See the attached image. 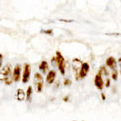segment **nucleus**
<instances>
[{
  "label": "nucleus",
  "instance_id": "nucleus-1",
  "mask_svg": "<svg viewBox=\"0 0 121 121\" xmlns=\"http://www.w3.org/2000/svg\"><path fill=\"white\" fill-rule=\"evenodd\" d=\"M10 65H6L4 66L1 69V73H0V79L2 81L5 82L6 85H10L12 83V80L10 77Z\"/></svg>",
  "mask_w": 121,
  "mask_h": 121
},
{
  "label": "nucleus",
  "instance_id": "nucleus-2",
  "mask_svg": "<svg viewBox=\"0 0 121 121\" xmlns=\"http://www.w3.org/2000/svg\"><path fill=\"white\" fill-rule=\"evenodd\" d=\"M55 60L57 63V66H58V69H59L60 73H61L62 75L65 74V58L62 56L61 53L60 51H57L56 52V57H55Z\"/></svg>",
  "mask_w": 121,
  "mask_h": 121
},
{
  "label": "nucleus",
  "instance_id": "nucleus-3",
  "mask_svg": "<svg viewBox=\"0 0 121 121\" xmlns=\"http://www.w3.org/2000/svg\"><path fill=\"white\" fill-rule=\"evenodd\" d=\"M43 77L39 73H36L34 74V85L36 87V91L38 92H41L43 88Z\"/></svg>",
  "mask_w": 121,
  "mask_h": 121
},
{
  "label": "nucleus",
  "instance_id": "nucleus-4",
  "mask_svg": "<svg viewBox=\"0 0 121 121\" xmlns=\"http://www.w3.org/2000/svg\"><path fill=\"white\" fill-rule=\"evenodd\" d=\"M30 65L29 64L25 63L24 68H23L22 77V83H27L30 80Z\"/></svg>",
  "mask_w": 121,
  "mask_h": 121
},
{
  "label": "nucleus",
  "instance_id": "nucleus-5",
  "mask_svg": "<svg viewBox=\"0 0 121 121\" xmlns=\"http://www.w3.org/2000/svg\"><path fill=\"white\" fill-rule=\"evenodd\" d=\"M89 69H90V66L87 62H84L82 63V65L81 67L79 70V73H78V77L79 78H85V77L87 76L88 73L89 72Z\"/></svg>",
  "mask_w": 121,
  "mask_h": 121
},
{
  "label": "nucleus",
  "instance_id": "nucleus-6",
  "mask_svg": "<svg viewBox=\"0 0 121 121\" xmlns=\"http://www.w3.org/2000/svg\"><path fill=\"white\" fill-rule=\"evenodd\" d=\"M94 84L96 85V87L98 88L99 90H102L104 88V81L102 78V75H101V71L100 70L99 73L95 76V78H94Z\"/></svg>",
  "mask_w": 121,
  "mask_h": 121
},
{
  "label": "nucleus",
  "instance_id": "nucleus-7",
  "mask_svg": "<svg viewBox=\"0 0 121 121\" xmlns=\"http://www.w3.org/2000/svg\"><path fill=\"white\" fill-rule=\"evenodd\" d=\"M21 72L22 69L20 65H16L14 68V71H13V77H12L13 81L15 82L19 81V80L21 78Z\"/></svg>",
  "mask_w": 121,
  "mask_h": 121
},
{
  "label": "nucleus",
  "instance_id": "nucleus-8",
  "mask_svg": "<svg viewBox=\"0 0 121 121\" xmlns=\"http://www.w3.org/2000/svg\"><path fill=\"white\" fill-rule=\"evenodd\" d=\"M56 78V72L54 70H50L46 75V81L49 84H53Z\"/></svg>",
  "mask_w": 121,
  "mask_h": 121
},
{
  "label": "nucleus",
  "instance_id": "nucleus-9",
  "mask_svg": "<svg viewBox=\"0 0 121 121\" xmlns=\"http://www.w3.org/2000/svg\"><path fill=\"white\" fill-rule=\"evenodd\" d=\"M15 96H16L17 100H18V101H20V102H22V101H23L25 100L26 94L25 93V92L22 89V88H18V89L16 91V94H15Z\"/></svg>",
  "mask_w": 121,
  "mask_h": 121
},
{
  "label": "nucleus",
  "instance_id": "nucleus-10",
  "mask_svg": "<svg viewBox=\"0 0 121 121\" xmlns=\"http://www.w3.org/2000/svg\"><path fill=\"white\" fill-rule=\"evenodd\" d=\"M116 59L114 58L113 57H109L106 59V61H105V64L107 66H108L109 68H113L114 66H116Z\"/></svg>",
  "mask_w": 121,
  "mask_h": 121
},
{
  "label": "nucleus",
  "instance_id": "nucleus-11",
  "mask_svg": "<svg viewBox=\"0 0 121 121\" xmlns=\"http://www.w3.org/2000/svg\"><path fill=\"white\" fill-rule=\"evenodd\" d=\"M48 68H49V65H48V63H47L46 60H42V61L40 63L39 66H38V69L44 73L47 72Z\"/></svg>",
  "mask_w": 121,
  "mask_h": 121
},
{
  "label": "nucleus",
  "instance_id": "nucleus-12",
  "mask_svg": "<svg viewBox=\"0 0 121 121\" xmlns=\"http://www.w3.org/2000/svg\"><path fill=\"white\" fill-rule=\"evenodd\" d=\"M32 92H33V89H32V87L31 86H29L27 88V90H26V100L28 101H30V99H31V96H32Z\"/></svg>",
  "mask_w": 121,
  "mask_h": 121
},
{
  "label": "nucleus",
  "instance_id": "nucleus-13",
  "mask_svg": "<svg viewBox=\"0 0 121 121\" xmlns=\"http://www.w3.org/2000/svg\"><path fill=\"white\" fill-rule=\"evenodd\" d=\"M117 77H118L117 71H116V69H114L113 72H112V78L113 80H115V81H116V80H117Z\"/></svg>",
  "mask_w": 121,
  "mask_h": 121
},
{
  "label": "nucleus",
  "instance_id": "nucleus-14",
  "mask_svg": "<svg viewBox=\"0 0 121 121\" xmlns=\"http://www.w3.org/2000/svg\"><path fill=\"white\" fill-rule=\"evenodd\" d=\"M70 84H71V81H70L69 79H68V78L65 79V81H64V85L68 86V85H70Z\"/></svg>",
  "mask_w": 121,
  "mask_h": 121
},
{
  "label": "nucleus",
  "instance_id": "nucleus-15",
  "mask_svg": "<svg viewBox=\"0 0 121 121\" xmlns=\"http://www.w3.org/2000/svg\"><path fill=\"white\" fill-rule=\"evenodd\" d=\"M105 86L107 88H108L110 86V80L108 78H107V80H106V83H105Z\"/></svg>",
  "mask_w": 121,
  "mask_h": 121
},
{
  "label": "nucleus",
  "instance_id": "nucleus-16",
  "mask_svg": "<svg viewBox=\"0 0 121 121\" xmlns=\"http://www.w3.org/2000/svg\"><path fill=\"white\" fill-rule=\"evenodd\" d=\"M52 32H53V30H45V31H43V33L51 34H52Z\"/></svg>",
  "mask_w": 121,
  "mask_h": 121
},
{
  "label": "nucleus",
  "instance_id": "nucleus-17",
  "mask_svg": "<svg viewBox=\"0 0 121 121\" xmlns=\"http://www.w3.org/2000/svg\"><path fill=\"white\" fill-rule=\"evenodd\" d=\"M68 99H69V97H68V96H66V97H65L63 100H64V101H65V102H67V101H68Z\"/></svg>",
  "mask_w": 121,
  "mask_h": 121
},
{
  "label": "nucleus",
  "instance_id": "nucleus-18",
  "mask_svg": "<svg viewBox=\"0 0 121 121\" xmlns=\"http://www.w3.org/2000/svg\"><path fill=\"white\" fill-rule=\"evenodd\" d=\"M101 97H102V99H103L104 100H105V96H104V94H103V93L101 94Z\"/></svg>",
  "mask_w": 121,
  "mask_h": 121
},
{
  "label": "nucleus",
  "instance_id": "nucleus-19",
  "mask_svg": "<svg viewBox=\"0 0 121 121\" xmlns=\"http://www.w3.org/2000/svg\"><path fill=\"white\" fill-rule=\"evenodd\" d=\"M118 61H119V63H120V67H121V57H120V58H119Z\"/></svg>",
  "mask_w": 121,
  "mask_h": 121
},
{
  "label": "nucleus",
  "instance_id": "nucleus-20",
  "mask_svg": "<svg viewBox=\"0 0 121 121\" xmlns=\"http://www.w3.org/2000/svg\"><path fill=\"white\" fill-rule=\"evenodd\" d=\"M120 73H121V69H120Z\"/></svg>",
  "mask_w": 121,
  "mask_h": 121
}]
</instances>
